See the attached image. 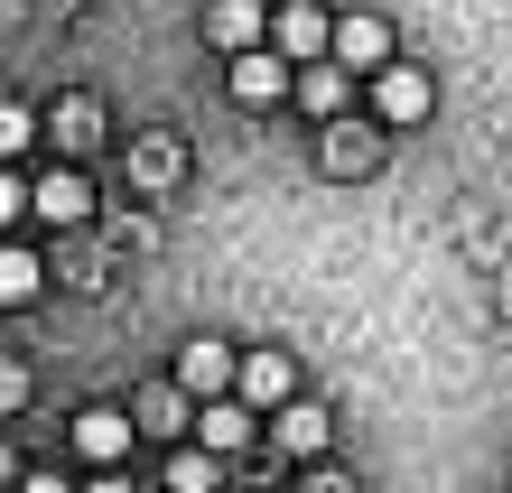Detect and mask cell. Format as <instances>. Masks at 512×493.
Here are the masks:
<instances>
[{"instance_id": "14", "label": "cell", "mask_w": 512, "mask_h": 493, "mask_svg": "<svg viewBox=\"0 0 512 493\" xmlns=\"http://www.w3.org/2000/svg\"><path fill=\"white\" fill-rule=\"evenodd\" d=\"M298 103H308L317 121H336V112H345V66H336V56H317V66L298 75Z\"/></svg>"}, {"instance_id": "10", "label": "cell", "mask_w": 512, "mask_h": 493, "mask_svg": "<svg viewBox=\"0 0 512 493\" xmlns=\"http://www.w3.org/2000/svg\"><path fill=\"white\" fill-rule=\"evenodd\" d=\"M205 28H215V47H233V56H243V47H261L270 10H261V0H215V10H205Z\"/></svg>"}, {"instance_id": "23", "label": "cell", "mask_w": 512, "mask_h": 493, "mask_svg": "<svg viewBox=\"0 0 512 493\" xmlns=\"http://www.w3.org/2000/svg\"><path fill=\"white\" fill-rule=\"evenodd\" d=\"M84 493H131V484H122V466H103L94 484H84Z\"/></svg>"}, {"instance_id": "5", "label": "cell", "mask_w": 512, "mask_h": 493, "mask_svg": "<svg viewBox=\"0 0 512 493\" xmlns=\"http://www.w3.org/2000/svg\"><path fill=\"white\" fill-rule=\"evenodd\" d=\"M131 438H140L131 410H84V419H75V456H84V466H122Z\"/></svg>"}, {"instance_id": "18", "label": "cell", "mask_w": 512, "mask_h": 493, "mask_svg": "<svg viewBox=\"0 0 512 493\" xmlns=\"http://www.w3.org/2000/svg\"><path fill=\"white\" fill-rule=\"evenodd\" d=\"M28 140H38V112H28V103H0V159H19Z\"/></svg>"}, {"instance_id": "2", "label": "cell", "mask_w": 512, "mask_h": 493, "mask_svg": "<svg viewBox=\"0 0 512 493\" xmlns=\"http://www.w3.org/2000/svg\"><path fill=\"white\" fill-rule=\"evenodd\" d=\"M233 391H243V410H280L298 391V363L270 345V354H233Z\"/></svg>"}, {"instance_id": "22", "label": "cell", "mask_w": 512, "mask_h": 493, "mask_svg": "<svg viewBox=\"0 0 512 493\" xmlns=\"http://www.w3.org/2000/svg\"><path fill=\"white\" fill-rule=\"evenodd\" d=\"M10 493H75V484H66V475H19Z\"/></svg>"}, {"instance_id": "25", "label": "cell", "mask_w": 512, "mask_h": 493, "mask_svg": "<svg viewBox=\"0 0 512 493\" xmlns=\"http://www.w3.org/2000/svg\"><path fill=\"white\" fill-rule=\"evenodd\" d=\"M10 484H19V466H10V447H0V493H10Z\"/></svg>"}, {"instance_id": "24", "label": "cell", "mask_w": 512, "mask_h": 493, "mask_svg": "<svg viewBox=\"0 0 512 493\" xmlns=\"http://www.w3.org/2000/svg\"><path fill=\"white\" fill-rule=\"evenodd\" d=\"M308 493H354V484L345 475H308Z\"/></svg>"}, {"instance_id": "17", "label": "cell", "mask_w": 512, "mask_h": 493, "mask_svg": "<svg viewBox=\"0 0 512 493\" xmlns=\"http://www.w3.org/2000/svg\"><path fill=\"white\" fill-rule=\"evenodd\" d=\"M168 493H215V456H168Z\"/></svg>"}, {"instance_id": "21", "label": "cell", "mask_w": 512, "mask_h": 493, "mask_svg": "<svg viewBox=\"0 0 512 493\" xmlns=\"http://www.w3.org/2000/svg\"><path fill=\"white\" fill-rule=\"evenodd\" d=\"M19 214H28V187H19L10 168H0V224H19Z\"/></svg>"}, {"instance_id": "16", "label": "cell", "mask_w": 512, "mask_h": 493, "mask_svg": "<svg viewBox=\"0 0 512 493\" xmlns=\"http://www.w3.org/2000/svg\"><path fill=\"white\" fill-rule=\"evenodd\" d=\"M177 168H187V159H177V140H140V149H131V177H140L149 196L177 187Z\"/></svg>"}, {"instance_id": "19", "label": "cell", "mask_w": 512, "mask_h": 493, "mask_svg": "<svg viewBox=\"0 0 512 493\" xmlns=\"http://www.w3.org/2000/svg\"><path fill=\"white\" fill-rule=\"evenodd\" d=\"M19 400H28V373H19V363H10V354H0V419H10V410H19Z\"/></svg>"}, {"instance_id": "8", "label": "cell", "mask_w": 512, "mask_h": 493, "mask_svg": "<svg viewBox=\"0 0 512 493\" xmlns=\"http://www.w3.org/2000/svg\"><path fill=\"white\" fill-rule=\"evenodd\" d=\"M326 438H336V419H326L317 400H280V447H289V456H308V466H317Z\"/></svg>"}, {"instance_id": "11", "label": "cell", "mask_w": 512, "mask_h": 493, "mask_svg": "<svg viewBox=\"0 0 512 493\" xmlns=\"http://www.w3.org/2000/svg\"><path fill=\"white\" fill-rule=\"evenodd\" d=\"M47 131H56V149H66V159H84V149L103 140V112H94V94H66V103H56V121H47Z\"/></svg>"}, {"instance_id": "1", "label": "cell", "mask_w": 512, "mask_h": 493, "mask_svg": "<svg viewBox=\"0 0 512 493\" xmlns=\"http://www.w3.org/2000/svg\"><path fill=\"white\" fill-rule=\"evenodd\" d=\"M326 56L336 66H391V19H373V10L326 19Z\"/></svg>"}, {"instance_id": "4", "label": "cell", "mask_w": 512, "mask_h": 493, "mask_svg": "<svg viewBox=\"0 0 512 493\" xmlns=\"http://www.w3.org/2000/svg\"><path fill=\"white\" fill-rule=\"evenodd\" d=\"M177 391H187V400H224L233 391V345H224V335H196V345L177 354Z\"/></svg>"}, {"instance_id": "20", "label": "cell", "mask_w": 512, "mask_h": 493, "mask_svg": "<svg viewBox=\"0 0 512 493\" xmlns=\"http://www.w3.org/2000/svg\"><path fill=\"white\" fill-rule=\"evenodd\" d=\"M177 400H187V391H149V400H140V419H149V428H177Z\"/></svg>"}, {"instance_id": "15", "label": "cell", "mask_w": 512, "mask_h": 493, "mask_svg": "<svg viewBox=\"0 0 512 493\" xmlns=\"http://www.w3.org/2000/svg\"><path fill=\"white\" fill-rule=\"evenodd\" d=\"M38 280H47V270H38V252L0 242V307H28V298H38Z\"/></svg>"}, {"instance_id": "12", "label": "cell", "mask_w": 512, "mask_h": 493, "mask_svg": "<svg viewBox=\"0 0 512 493\" xmlns=\"http://www.w3.org/2000/svg\"><path fill=\"white\" fill-rule=\"evenodd\" d=\"M205 456H233V447H252V410H243V400H205Z\"/></svg>"}, {"instance_id": "9", "label": "cell", "mask_w": 512, "mask_h": 493, "mask_svg": "<svg viewBox=\"0 0 512 493\" xmlns=\"http://www.w3.org/2000/svg\"><path fill=\"white\" fill-rule=\"evenodd\" d=\"M28 205H38L47 224H84V214H94V196H84V177H75V168H47L38 187H28Z\"/></svg>"}, {"instance_id": "13", "label": "cell", "mask_w": 512, "mask_h": 493, "mask_svg": "<svg viewBox=\"0 0 512 493\" xmlns=\"http://www.w3.org/2000/svg\"><path fill=\"white\" fill-rule=\"evenodd\" d=\"M382 159V140L373 131H354V121H326V168H336V177H364Z\"/></svg>"}, {"instance_id": "6", "label": "cell", "mask_w": 512, "mask_h": 493, "mask_svg": "<svg viewBox=\"0 0 512 493\" xmlns=\"http://www.w3.org/2000/svg\"><path fill=\"white\" fill-rule=\"evenodd\" d=\"M261 38H270V56H326V10L317 0H280V19Z\"/></svg>"}, {"instance_id": "3", "label": "cell", "mask_w": 512, "mask_h": 493, "mask_svg": "<svg viewBox=\"0 0 512 493\" xmlns=\"http://www.w3.org/2000/svg\"><path fill=\"white\" fill-rule=\"evenodd\" d=\"M382 84H373V103H382V121L391 131H410V121H429V103H438V84L419 75V66H373Z\"/></svg>"}, {"instance_id": "7", "label": "cell", "mask_w": 512, "mask_h": 493, "mask_svg": "<svg viewBox=\"0 0 512 493\" xmlns=\"http://www.w3.org/2000/svg\"><path fill=\"white\" fill-rule=\"evenodd\" d=\"M289 94V56H270V47H243V56H233V103H280Z\"/></svg>"}]
</instances>
